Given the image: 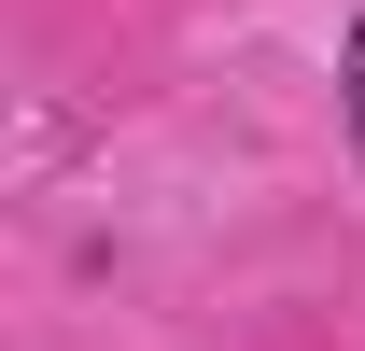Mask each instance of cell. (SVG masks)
I'll return each instance as SVG.
<instances>
[{"label": "cell", "instance_id": "1", "mask_svg": "<svg viewBox=\"0 0 365 351\" xmlns=\"http://www.w3.org/2000/svg\"><path fill=\"white\" fill-rule=\"evenodd\" d=\"M337 127H351V169H365V0H351V29H337Z\"/></svg>", "mask_w": 365, "mask_h": 351}]
</instances>
